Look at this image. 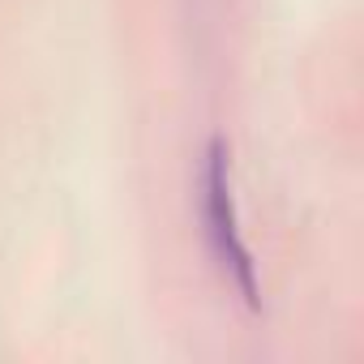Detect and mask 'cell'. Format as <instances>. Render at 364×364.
Returning a JSON list of instances; mask_svg holds the SVG:
<instances>
[{
    "label": "cell",
    "mask_w": 364,
    "mask_h": 364,
    "mask_svg": "<svg viewBox=\"0 0 364 364\" xmlns=\"http://www.w3.org/2000/svg\"><path fill=\"white\" fill-rule=\"evenodd\" d=\"M202 228H206V245L223 270V279L236 287V296L262 313V279H257V257L240 232V206H236V189H232V150L228 137H210L206 154H202Z\"/></svg>",
    "instance_id": "6da1fadb"
}]
</instances>
